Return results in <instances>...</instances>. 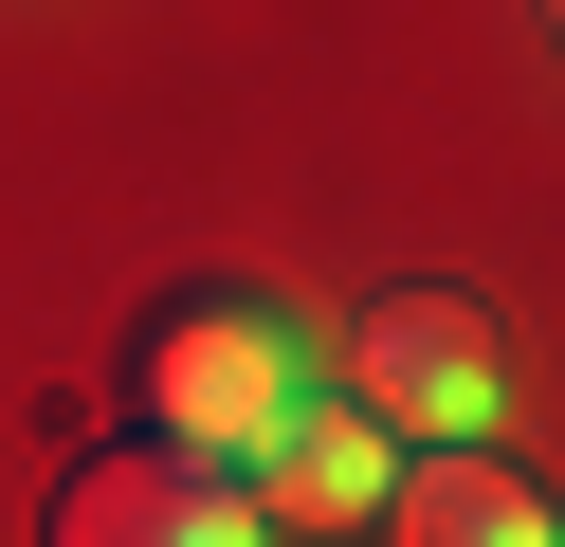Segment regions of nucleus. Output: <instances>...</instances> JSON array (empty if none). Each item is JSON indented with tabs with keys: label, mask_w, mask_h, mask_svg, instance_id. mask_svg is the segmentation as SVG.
I'll return each mask as SVG.
<instances>
[{
	"label": "nucleus",
	"mask_w": 565,
	"mask_h": 547,
	"mask_svg": "<svg viewBox=\"0 0 565 547\" xmlns=\"http://www.w3.org/2000/svg\"><path fill=\"white\" fill-rule=\"evenodd\" d=\"M292 401H310V347H292L274 292H183V311L147 328V438H164V456H220L237 474Z\"/></svg>",
	"instance_id": "f257e3e1"
},
{
	"label": "nucleus",
	"mask_w": 565,
	"mask_h": 547,
	"mask_svg": "<svg viewBox=\"0 0 565 547\" xmlns=\"http://www.w3.org/2000/svg\"><path fill=\"white\" fill-rule=\"evenodd\" d=\"M329 401H365L402 456H456V438H492V401H511V347H492L475 292H365Z\"/></svg>",
	"instance_id": "f03ea898"
},
{
	"label": "nucleus",
	"mask_w": 565,
	"mask_h": 547,
	"mask_svg": "<svg viewBox=\"0 0 565 547\" xmlns=\"http://www.w3.org/2000/svg\"><path fill=\"white\" fill-rule=\"evenodd\" d=\"M383 474H402V438H383L365 401H292V420L237 456V511H256V529H365Z\"/></svg>",
	"instance_id": "20e7f679"
},
{
	"label": "nucleus",
	"mask_w": 565,
	"mask_h": 547,
	"mask_svg": "<svg viewBox=\"0 0 565 547\" xmlns=\"http://www.w3.org/2000/svg\"><path fill=\"white\" fill-rule=\"evenodd\" d=\"M55 547H274V529L237 511V474H220V456L110 438V456H74V493H55Z\"/></svg>",
	"instance_id": "7ed1b4c3"
},
{
	"label": "nucleus",
	"mask_w": 565,
	"mask_h": 547,
	"mask_svg": "<svg viewBox=\"0 0 565 547\" xmlns=\"http://www.w3.org/2000/svg\"><path fill=\"white\" fill-rule=\"evenodd\" d=\"M365 529H383V547H565V529H547V493H529L492 438H456V456H402Z\"/></svg>",
	"instance_id": "39448f33"
}]
</instances>
